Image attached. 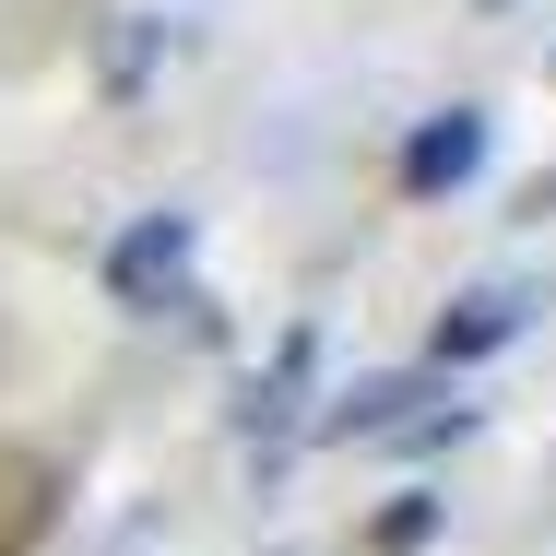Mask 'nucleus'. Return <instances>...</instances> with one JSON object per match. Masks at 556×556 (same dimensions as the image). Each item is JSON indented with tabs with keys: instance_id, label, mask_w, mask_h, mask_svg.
I'll return each instance as SVG.
<instances>
[{
	"instance_id": "8",
	"label": "nucleus",
	"mask_w": 556,
	"mask_h": 556,
	"mask_svg": "<svg viewBox=\"0 0 556 556\" xmlns=\"http://www.w3.org/2000/svg\"><path fill=\"white\" fill-rule=\"evenodd\" d=\"M521 214H556V178H533V202H521Z\"/></svg>"
},
{
	"instance_id": "5",
	"label": "nucleus",
	"mask_w": 556,
	"mask_h": 556,
	"mask_svg": "<svg viewBox=\"0 0 556 556\" xmlns=\"http://www.w3.org/2000/svg\"><path fill=\"white\" fill-rule=\"evenodd\" d=\"M521 320H533V296L521 285H473V296H450L439 308V367H473V355H497V343H521Z\"/></svg>"
},
{
	"instance_id": "3",
	"label": "nucleus",
	"mask_w": 556,
	"mask_h": 556,
	"mask_svg": "<svg viewBox=\"0 0 556 556\" xmlns=\"http://www.w3.org/2000/svg\"><path fill=\"white\" fill-rule=\"evenodd\" d=\"M308 367H320V320H296V332L273 343V367L237 391V427H249L261 450H285L296 427H308Z\"/></svg>"
},
{
	"instance_id": "2",
	"label": "nucleus",
	"mask_w": 556,
	"mask_h": 556,
	"mask_svg": "<svg viewBox=\"0 0 556 556\" xmlns=\"http://www.w3.org/2000/svg\"><path fill=\"white\" fill-rule=\"evenodd\" d=\"M485 142H497V118H485V108L415 118V142H403V202H450L462 178H485Z\"/></svg>"
},
{
	"instance_id": "1",
	"label": "nucleus",
	"mask_w": 556,
	"mask_h": 556,
	"mask_svg": "<svg viewBox=\"0 0 556 556\" xmlns=\"http://www.w3.org/2000/svg\"><path fill=\"white\" fill-rule=\"evenodd\" d=\"M190 249H202V225L190 214H130L108 249V296L118 308H142V320H166V308H190Z\"/></svg>"
},
{
	"instance_id": "4",
	"label": "nucleus",
	"mask_w": 556,
	"mask_h": 556,
	"mask_svg": "<svg viewBox=\"0 0 556 556\" xmlns=\"http://www.w3.org/2000/svg\"><path fill=\"white\" fill-rule=\"evenodd\" d=\"M415 403H427V379H415V367H367V379H343L332 403L308 415V439H391Z\"/></svg>"
},
{
	"instance_id": "7",
	"label": "nucleus",
	"mask_w": 556,
	"mask_h": 556,
	"mask_svg": "<svg viewBox=\"0 0 556 556\" xmlns=\"http://www.w3.org/2000/svg\"><path fill=\"white\" fill-rule=\"evenodd\" d=\"M439 521H450V497H427V485H403V497H391V509L367 521V545H379V556H415L427 533H439Z\"/></svg>"
},
{
	"instance_id": "6",
	"label": "nucleus",
	"mask_w": 556,
	"mask_h": 556,
	"mask_svg": "<svg viewBox=\"0 0 556 556\" xmlns=\"http://www.w3.org/2000/svg\"><path fill=\"white\" fill-rule=\"evenodd\" d=\"M154 60H166V12H118V24H108V96H118V108L154 84Z\"/></svg>"
}]
</instances>
